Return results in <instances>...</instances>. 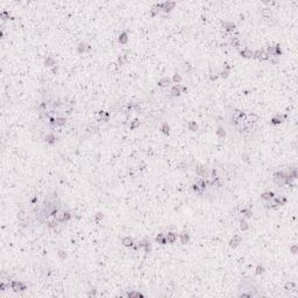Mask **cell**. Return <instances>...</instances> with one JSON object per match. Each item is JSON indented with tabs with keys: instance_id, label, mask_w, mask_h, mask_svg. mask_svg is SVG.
Returning <instances> with one entry per match:
<instances>
[{
	"instance_id": "cell-31",
	"label": "cell",
	"mask_w": 298,
	"mask_h": 298,
	"mask_svg": "<svg viewBox=\"0 0 298 298\" xmlns=\"http://www.w3.org/2000/svg\"><path fill=\"white\" fill-rule=\"evenodd\" d=\"M217 135L220 137V139H224L225 135H226V133H225V131L221 128V127H219V128H218V131H217Z\"/></svg>"
},
{
	"instance_id": "cell-18",
	"label": "cell",
	"mask_w": 298,
	"mask_h": 298,
	"mask_svg": "<svg viewBox=\"0 0 298 298\" xmlns=\"http://www.w3.org/2000/svg\"><path fill=\"white\" fill-rule=\"evenodd\" d=\"M119 42L121 44H125L128 42V35H127V33H125V32H122L121 34L119 35Z\"/></svg>"
},
{
	"instance_id": "cell-25",
	"label": "cell",
	"mask_w": 298,
	"mask_h": 298,
	"mask_svg": "<svg viewBox=\"0 0 298 298\" xmlns=\"http://www.w3.org/2000/svg\"><path fill=\"white\" fill-rule=\"evenodd\" d=\"M169 131H170V127H169V125L167 124V122H164L163 125L161 126V132L163 133V134H166V135H168L169 134Z\"/></svg>"
},
{
	"instance_id": "cell-10",
	"label": "cell",
	"mask_w": 298,
	"mask_h": 298,
	"mask_svg": "<svg viewBox=\"0 0 298 298\" xmlns=\"http://www.w3.org/2000/svg\"><path fill=\"white\" fill-rule=\"evenodd\" d=\"M253 52H254V51H252L250 49L245 48V49H242L241 51H240V55H241L242 57H245V58H252V57H253Z\"/></svg>"
},
{
	"instance_id": "cell-7",
	"label": "cell",
	"mask_w": 298,
	"mask_h": 298,
	"mask_svg": "<svg viewBox=\"0 0 298 298\" xmlns=\"http://www.w3.org/2000/svg\"><path fill=\"white\" fill-rule=\"evenodd\" d=\"M222 27H224V29H226L227 32H229V33L234 32L235 28H236L235 23H233V22H222Z\"/></svg>"
},
{
	"instance_id": "cell-36",
	"label": "cell",
	"mask_w": 298,
	"mask_h": 298,
	"mask_svg": "<svg viewBox=\"0 0 298 298\" xmlns=\"http://www.w3.org/2000/svg\"><path fill=\"white\" fill-rule=\"evenodd\" d=\"M263 271H264V268L262 267V265H257L255 274H256V275H261V274H263Z\"/></svg>"
},
{
	"instance_id": "cell-44",
	"label": "cell",
	"mask_w": 298,
	"mask_h": 298,
	"mask_svg": "<svg viewBox=\"0 0 298 298\" xmlns=\"http://www.w3.org/2000/svg\"><path fill=\"white\" fill-rule=\"evenodd\" d=\"M61 105H62V104H61L59 101H55L54 104H52V107H54V108H57V107H59Z\"/></svg>"
},
{
	"instance_id": "cell-15",
	"label": "cell",
	"mask_w": 298,
	"mask_h": 298,
	"mask_svg": "<svg viewBox=\"0 0 298 298\" xmlns=\"http://www.w3.org/2000/svg\"><path fill=\"white\" fill-rule=\"evenodd\" d=\"M274 197H275V193H274V192H271V191L263 192V193L261 194V198L263 200H270V199L274 198Z\"/></svg>"
},
{
	"instance_id": "cell-20",
	"label": "cell",
	"mask_w": 298,
	"mask_h": 298,
	"mask_svg": "<svg viewBox=\"0 0 298 298\" xmlns=\"http://www.w3.org/2000/svg\"><path fill=\"white\" fill-rule=\"evenodd\" d=\"M44 65L46 66H55L56 65V62H55V59L51 58V57H47L46 61H44Z\"/></svg>"
},
{
	"instance_id": "cell-35",
	"label": "cell",
	"mask_w": 298,
	"mask_h": 298,
	"mask_svg": "<svg viewBox=\"0 0 298 298\" xmlns=\"http://www.w3.org/2000/svg\"><path fill=\"white\" fill-rule=\"evenodd\" d=\"M275 47V56H279V55L282 54V50H281V47H279V44H276Z\"/></svg>"
},
{
	"instance_id": "cell-9",
	"label": "cell",
	"mask_w": 298,
	"mask_h": 298,
	"mask_svg": "<svg viewBox=\"0 0 298 298\" xmlns=\"http://www.w3.org/2000/svg\"><path fill=\"white\" fill-rule=\"evenodd\" d=\"M155 241H156L157 244H160V245H166V244H168V240H167L166 235L162 234V233H160V234L157 235L156 238H155Z\"/></svg>"
},
{
	"instance_id": "cell-38",
	"label": "cell",
	"mask_w": 298,
	"mask_h": 298,
	"mask_svg": "<svg viewBox=\"0 0 298 298\" xmlns=\"http://www.w3.org/2000/svg\"><path fill=\"white\" fill-rule=\"evenodd\" d=\"M172 81H174L175 83L179 84V83L182 82V77L179 76V75H174V78H172Z\"/></svg>"
},
{
	"instance_id": "cell-6",
	"label": "cell",
	"mask_w": 298,
	"mask_h": 298,
	"mask_svg": "<svg viewBox=\"0 0 298 298\" xmlns=\"http://www.w3.org/2000/svg\"><path fill=\"white\" fill-rule=\"evenodd\" d=\"M176 6V4L172 1H167V2H163V7H162V9H163L166 13H168V12H170L171 9H174V7Z\"/></svg>"
},
{
	"instance_id": "cell-32",
	"label": "cell",
	"mask_w": 298,
	"mask_h": 298,
	"mask_svg": "<svg viewBox=\"0 0 298 298\" xmlns=\"http://www.w3.org/2000/svg\"><path fill=\"white\" fill-rule=\"evenodd\" d=\"M0 17H1L2 20H8V19H11V15H9V13L8 12H1L0 13Z\"/></svg>"
},
{
	"instance_id": "cell-22",
	"label": "cell",
	"mask_w": 298,
	"mask_h": 298,
	"mask_svg": "<svg viewBox=\"0 0 298 298\" xmlns=\"http://www.w3.org/2000/svg\"><path fill=\"white\" fill-rule=\"evenodd\" d=\"M66 122V119L64 117H56V125L57 126H64Z\"/></svg>"
},
{
	"instance_id": "cell-46",
	"label": "cell",
	"mask_w": 298,
	"mask_h": 298,
	"mask_svg": "<svg viewBox=\"0 0 298 298\" xmlns=\"http://www.w3.org/2000/svg\"><path fill=\"white\" fill-rule=\"evenodd\" d=\"M291 250H292V253H294V254H296V250H297V247H296V246H294V247H292V248H291Z\"/></svg>"
},
{
	"instance_id": "cell-16",
	"label": "cell",
	"mask_w": 298,
	"mask_h": 298,
	"mask_svg": "<svg viewBox=\"0 0 298 298\" xmlns=\"http://www.w3.org/2000/svg\"><path fill=\"white\" fill-rule=\"evenodd\" d=\"M157 84H159V86H161V87L168 86V85L170 84V79L168 78V77H163V78H161L159 82H157Z\"/></svg>"
},
{
	"instance_id": "cell-12",
	"label": "cell",
	"mask_w": 298,
	"mask_h": 298,
	"mask_svg": "<svg viewBox=\"0 0 298 298\" xmlns=\"http://www.w3.org/2000/svg\"><path fill=\"white\" fill-rule=\"evenodd\" d=\"M121 244L124 245V246H126V247H132L133 245H134V241H133L132 238H129V236H125V238H122Z\"/></svg>"
},
{
	"instance_id": "cell-27",
	"label": "cell",
	"mask_w": 298,
	"mask_h": 298,
	"mask_svg": "<svg viewBox=\"0 0 298 298\" xmlns=\"http://www.w3.org/2000/svg\"><path fill=\"white\" fill-rule=\"evenodd\" d=\"M189 129L191 132H196L198 129V125L196 124V121H190L189 122Z\"/></svg>"
},
{
	"instance_id": "cell-28",
	"label": "cell",
	"mask_w": 298,
	"mask_h": 298,
	"mask_svg": "<svg viewBox=\"0 0 298 298\" xmlns=\"http://www.w3.org/2000/svg\"><path fill=\"white\" fill-rule=\"evenodd\" d=\"M248 227H249V225H248V222H247L246 220L242 219L241 221H240V228H241L242 231H247V229H248Z\"/></svg>"
},
{
	"instance_id": "cell-37",
	"label": "cell",
	"mask_w": 298,
	"mask_h": 298,
	"mask_svg": "<svg viewBox=\"0 0 298 298\" xmlns=\"http://www.w3.org/2000/svg\"><path fill=\"white\" fill-rule=\"evenodd\" d=\"M192 190H193L196 193H202V191H200V187H199V185L197 184V183H194V184L192 185Z\"/></svg>"
},
{
	"instance_id": "cell-45",
	"label": "cell",
	"mask_w": 298,
	"mask_h": 298,
	"mask_svg": "<svg viewBox=\"0 0 298 298\" xmlns=\"http://www.w3.org/2000/svg\"><path fill=\"white\" fill-rule=\"evenodd\" d=\"M186 91H187V87L186 86H182V85H181V92H182V93H185Z\"/></svg>"
},
{
	"instance_id": "cell-43",
	"label": "cell",
	"mask_w": 298,
	"mask_h": 298,
	"mask_svg": "<svg viewBox=\"0 0 298 298\" xmlns=\"http://www.w3.org/2000/svg\"><path fill=\"white\" fill-rule=\"evenodd\" d=\"M184 69L187 70V71H190V70H191V64H190V63H185L184 64Z\"/></svg>"
},
{
	"instance_id": "cell-42",
	"label": "cell",
	"mask_w": 298,
	"mask_h": 298,
	"mask_svg": "<svg viewBox=\"0 0 298 298\" xmlns=\"http://www.w3.org/2000/svg\"><path fill=\"white\" fill-rule=\"evenodd\" d=\"M125 59H126V57H125V56H120V57H119V59H118V62H119V64H120V65H122V64H124Z\"/></svg>"
},
{
	"instance_id": "cell-30",
	"label": "cell",
	"mask_w": 298,
	"mask_h": 298,
	"mask_svg": "<svg viewBox=\"0 0 298 298\" xmlns=\"http://www.w3.org/2000/svg\"><path fill=\"white\" fill-rule=\"evenodd\" d=\"M102 219H104V214H102L101 212H98V213L94 215V221H96L97 224H99V222L101 221Z\"/></svg>"
},
{
	"instance_id": "cell-8",
	"label": "cell",
	"mask_w": 298,
	"mask_h": 298,
	"mask_svg": "<svg viewBox=\"0 0 298 298\" xmlns=\"http://www.w3.org/2000/svg\"><path fill=\"white\" fill-rule=\"evenodd\" d=\"M166 238H167L169 244H174V242H176V240H177V234L174 232H168V234H166Z\"/></svg>"
},
{
	"instance_id": "cell-4",
	"label": "cell",
	"mask_w": 298,
	"mask_h": 298,
	"mask_svg": "<svg viewBox=\"0 0 298 298\" xmlns=\"http://www.w3.org/2000/svg\"><path fill=\"white\" fill-rule=\"evenodd\" d=\"M77 50H78L81 54L89 52V51H91V46H89L86 42H81V43L78 44V47H77Z\"/></svg>"
},
{
	"instance_id": "cell-29",
	"label": "cell",
	"mask_w": 298,
	"mask_h": 298,
	"mask_svg": "<svg viewBox=\"0 0 298 298\" xmlns=\"http://www.w3.org/2000/svg\"><path fill=\"white\" fill-rule=\"evenodd\" d=\"M139 126H140V120H139V119H134V120H133V121L131 122V125H129L131 129H135V128H137Z\"/></svg>"
},
{
	"instance_id": "cell-13",
	"label": "cell",
	"mask_w": 298,
	"mask_h": 298,
	"mask_svg": "<svg viewBox=\"0 0 298 298\" xmlns=\"http://www.w3.org/2000/svg\"><path fill=\"white\" fill-rule=\"evenodd\" d=\"M44 141H46L47 143H49V144H54L55 142H56V136H55L54 134H51V133H49V134L46 135Z\"/></svg>"
},
{
	"instance_id": "cell-5",
	"label": "cell",
	"mask_w": 298,
	"mask_h": 298,
	"mask_svg": "<svg viewBox=\"0 0 298 298\" xmlns=\"http://www.w3.org/2000/svg\"><path fill=\"white\" fill-rule=\"evenodd\" d=\"M181 85H174V86L171 87V90H170V94H171L172 97H178L181 96Z\"/></svg>"
},
{
	"instance_id": "cell-1",
	"label": "cell",
	"mask_w": 298,
	"mask_h": 298,
	"mask_svg": "<svg viewBox=\"0 0 298 298\" xmlns=\"http://www.w3.org/2000/svg\"><path fill=\"white\" fill-rule=\"evenodd\" d=\"M9 288H11L13 291L15 292H19V291H25L27 289V285L22 282H19V281H12L9 283Z\"/></svg>"
},
{
	"instance_id": "cell-39",
	"label": "cell",
	"mask_w": 298,
	"mask_h": 298,
	"mask_svg": "<svg viewBox=\"0 0 298 298\" xmlns=\"http://www.w3.org/2000/svg\"><path fill=\"white\" fill-rule=\"evenodd\" d=\"M228 74H229L228 71H224V70H222V71H220L218 75H219V77H221V78H227V77H228Z\"/></svg>"
},
{
	"instance_id": "cell-17",
	"label": "cell",
	"mask_w": 298,
	"mask_h": 298,
	"mask_svg": "<svg viewBox=\"0 0 298 298\" xmlns=\"http://www.w3.org/2000/svg\"><path fill=\"white\" fill-rule=\"evenodd\" d=\"M179 238H181V242L182 244H187V242L190 241V235L187 234L186 232H183L181 233V235H179Z\"/></svg>"
},
{
	"instance_id": "cell-11",
	"label": "cell",
	"mask_w": 298,
	"mask_h": 298,
	"mask_svg": "<svg viewBox=\"0 0 298 298\" xmlns=\"http://www.w3.org/2000/svg\"><path fill=\"white\" fill-rule=\"evenodd\" d=\"M240 242H241V238H240L239 235H234V236L231 239V241H229V246L234 248V247H236Z\"/></svg>"
},
{
	"instance_id": "cell-14",
	"label": "cell",
	"mask_w": 298,
	"mask_h": 298,
	"mask_svg": "<svg viewBox=\"0 0 298 298\" xmlns=\"http://www.w3.org/2000/svg\"><path fill=\"white\" fill-rule=\"evenodd\" d=\"M287 176V172H283V171H277L274 174V182H277V181H281V179H284V177Z\"/></svg>"
},
{
	"instance_id": "cell-33",
	"label": "cell",
	"mask_w": 298,
	"mask_h": 298,
	"mask_svg": "<svg viewBox=\"0 0 298 298\" xmlns=\"http://www.w3.org/2000/svg\"><path fill=\"white\" fill-rule=\"evenodd\" d=\"M262 15H263V17H270V15H271V11H270L269 8H264L263 11H262Z\"/></svg>"
},
{
	"instance_id": "cell-47",
	"label": "cell",
	"mask_w": 298,
	"mask_h": 298,
	"mask_svg": "<svg viewBox=\"0 0 298 298\" xmlns=\"http://www.w3.org/2000/svg\"><path fill=\"white\" fill-rule=\"evenodd\" d=\"M92 295H96V290H92V291L89 294V296H92Z\"/></svg>"
},
{
	"instance_id": "cell-26",
	"label": "cell",
	"mask_w": 298,
	"mask_h": 298,
	"mask_svg": "<svg viewBox=\"0 0 298 298\" xmlns=\"http://www.w3.org/2000/svg\"><path fill=\"white\" fill-rule=\"evenodd\" d=\"M160 9H161V8L159 7V5H157V4H156V5H154V6L151 7V9H150V14H151L153 16H155L156 14H159Z\"/></svg>"
},
{
	"instance_id": "cell-41",
	"label": "cell",
	"mask_w": 298,
	"mask_h": 298,
	"mask_svg": "<svg viewBox=\"0 0 298 298\" xmlns=\"http://www.w3.org/2000/svg\"><path fill=\"white\" fill-rule=\"evenodd\" d=\"M231 70V65H229L228 63H224V71H228Z\"/></svg>"
},
{
	"instance_id": "cell-24",
	"label": "cell",
	"mask_w": 298,
	"mask_h": 298,
	"mask_svg": "<svg viewBox=\"0 0 298 298\" xmlns=\"http://www.w3.org/2000/svg\"><path fill=\"white\" fill-rule=\"evenodd\" d=\"M229 43H231L233 47L238 48V47H240V40L238 39V37H231V40H229Z\"/></svg>"
},
{
	"instance_id": "cell-21",
	"label": "cell",
	"mask_w": 298,
	"mask_h": 298,
	"mask_svg": "<svg viewBox=\"0 0 298 298\" xmlns=\"http://www.w3.org/2000/svg\"><path fill=\"white\" fill-rule=\"evenodd\" d=\"M284 289L287 291H291V290H295L296 289V283L295 282H288L287 284L284 285Z\"/></svg>"
},
{
	"instance_id": "cell-23",
	"label": "cell",
	"mask_w": 298,
	"mask_h": 298,
	"mask_svg": "<svg viewBox=\"0 0 298 298\" xmlns=\"http://www.w3.org/2000/svg\"><path fill=\"white\" fill-rule=\"evenodd\" d=\"M240 213L242 215H245V218H247V219H248V218H252V215H253V212L248 209H242L241 211H240Z\"/></svg>"
},
{
	"instance_id": "cell-3",
	"label": "cell",
	"mask_w": 298,
	"mask_h": 298,
	"mask_svg": "<svg viewBox=\"0 0 298 298\" xmlns=\"http://www.w3.org/2000/svg\"><path fill=\"white\" fill-rule=\"evenodd\" d=\"M287 117H288L287 114H277V115H275L271 120H270V124L274 125V126H276V125H279L281 122H283L285 119H287Z\"/></svg>"
},
{
	"instance_id": "cell-34",
	"label": "cell",
	"mask_w": 298,
	"mask_h": 298,
	"mask_svg": "<svg viewBox=\"0 0 298 298\" xmlns=\"http://www.w3.org/2000/svg\"><path fill=\"white\" fill-rule=\"evenodd\" d=\"M126 296H128V297H142L143 295L142 294H140V292H128V294H126Z\"/></svg>"
},
{
	"instance_id": "cell-19",
	"label": "cell",
	"mask_w": 298,
	"mask_h": 298,
	"mask_svg": "<svg viewBox=\"0 0 298 298\" xmlns=\"http://www.w3.org/2000/svg\"><path fill=\"white\" fill-rule=\"evenodd\" d=\"M197 184L199 185V187H200V191H204L205 189L207 187V179H205V178H202L200 181H198L197 182Z\"/></svg>"
},
{
	"instance_id": "cell-2",
	"label": "cell",
	"mask_w": 298,
	"mask_h": 298,
	"mask_svg": "<svg viewBox=\"0 0 298 298\" xmlns=\"http://www.w3.org/2000/svg\"><path fill=\"white\" fill-rule=\"evenodd\" d=\"M253 57L255 58H259V59H262V61H267V59L270 58L269 54L264 50H257V51H254L253 52Z\"/></svg>"
},
{
	"instance_id": "cell-40",
	"label": "cell",
	"mask_w": 298,
	"mask_h": 298,
	"mask_svg": "<svg viewBox=\"0 0 298 298\" xmlns=\"http://www.w3.org/2000/svg\"><path fill=\"white\" fill-rule=\"evenodd\" d=\"M6 288H9V283H8V284H6L5 282H1V284H0V290H1V291H5Z\"/></svg>"
}]
</instances>
